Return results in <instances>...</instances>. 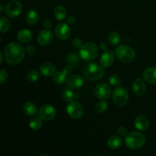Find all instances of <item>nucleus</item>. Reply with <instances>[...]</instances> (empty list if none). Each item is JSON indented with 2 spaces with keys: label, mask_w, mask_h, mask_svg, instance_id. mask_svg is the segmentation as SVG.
<instances>
[{
  "label": "nucleus",
  "mask_w": 156,
  "mask_h": 156,
  "mask_svg": "<svg viewBox=\"0 0 156 156\" xmlns=\"http://www.w3.org/2000/svg\"><path fill=\"white\" fill-rule=\"evenodd\" d=\"M135 127L140 131H146L149 126V119L144 115H139L136 118L134 122Z\"/></svg>",
  "instance_id": "16"
},
{
  "label": "nucleus",
  "mask_w": 156,
  "mask_h": 156,
  "mask_svg": "<svg viewBox=\"0 0 156 156\" xmlns=\"http://www.w3.org/2000/svg\"><path fill=\"white\" fill-rule=\"evenodd\" d=\"M5 12L10 18H17L22 12V5L18 0H12L7 4Z\"/></svg>",
  "instance_id": "8"
},
{
  "label": "nucleus",
  "mask_w": 156,
  "mask_h": 156,
  "mask_svg": "<svg viewBox=\"0 0 156 156\" xmlns=\"http://www.w3.org/2000/svg\"><path fill=\"white\" fill-rule=\"evenodd\" d=\"M26 20L30 25H34L39 21V14L35 9H30L26 14Z\"/></svg>",
  "instance_id": "21"
},
{
  "label": "nucleus",
  "mask_w": 156,
  "mask_h": 156,
  "mask_svg": "<svg viewBox=\"0 0 156 156\" xmlns=\"http://www.w3.org/2000/svg\"><path fill=\"white\" fill-rule=\"evenodd\" d=\"M53 14H54L56 19L59 20V21H61V20H63L64 18H66L67 15V12L66 9L63 6L59 5L55 8L54 11H53Z\"/></svg>",
  "instance_id": "24"
},
{
  "label": "nucleus",
  "mask_w": 156,
  "mask_h": 156,
  "mask_svg": "<svg viewBox=\"0 0 156 156\" xmlns=\"http://www.w3.org/2000/svg\"><path fill=\"white\" fill-rule=\"evenodd\" d=\"M55 33H56V36L59 40L65 41V40L69 38L70 35H71V29H70L68 24L60 23V24H59L56 26Z\"/></svg>",
  "instance_id": "11"
},
{
  "label": "nucleus",
  "mask_w": 156,
  "mask_h": 156,
  "mask_svg": "<svg viewBox=\"0 0 156 156\" xmlns=\"http://www.w3.org/2000/svg\"><path fill=\"white\" fill-rule=\"evenodd\" d=\"M146 143V136L142 133L133 131L126 134L125 143L129 149L136 150L143 147Z\"/></svg>",
  "instance_id": "3"
},
{
  "label": "nucleus",
  "mask_w": 156,
  "mask_h": 156,
  "mask_svg": "<svg viewBox=\"0 0 156 156\" xmlns=\"http://www.w3.org/2000/svg\"><path fill=\"white\" fill-rule=\"evenodd\" d=\"M25 53V49L21 44L11 42L5 47L4 57L8 63L15 66L22 62Z\"/></svg>",
  "instance_id": "1"
},
{
  "label": "nucleus",
  "mask_w": 156,
  "mask_h": 156,
  "mask_svg": "<svg viewBox=\"0 0 156 156\" xmlns=\"http://www.w3.org/2000/svg\"><path fill=\"white\" fill-rule=\"evenodd\" d=\"M66 73L64 71H57L53 74V81L55 84L62 85L66 81Z\"/></svg>",
  "instance_id": "23"
},
{
  "label": "nucleus",
  "mask_w": 156,
  "mask_h": 156,
  "mask_svg": "<svg viewBox=\"0 0 156 156\" xmlns=\"http://www.w3.org/2000/svg\"><path fill=\"white\" fill-rule=\"evenodd\" d=\"M0 8H1V10H0V12H1V13H2V12H3V6H2V5H0Z\"/></svg>",
  "instance_id": "42"
},
{
  "label": "nucleus",
  "mask_w": 156,
  "mask_h": 156,
  "mask_svg": "<svg viewBox=\"0 0 156 156\" xmlns=\"http://www.w3.org/2000/svg\"><path fill=\"white\" fill-rule=\"evenodd\" d=\"M8 73L6 70L5 69H2L1 72H0V80H1V85L5 83L6 80L8 79Z\"/></svg>",
  "instance_id": "33"
},
{
  "label": "nucleus",
  "mask_w": 156,
  "mask_h": 156,
  "mask_svg": "<svg viewBox=\"0 0 156 156\" xmlns=\"http://www.w3.org/2000/svg\"><path fill=\"white\" fill-rule=\"evenodd\" d=\"M32 36H33L32 32L28 29H21L17 34V38L18 41L21 43H24V44L30 42L32 39Z\"/></svg>",
  "instance_id": "19"
},
{
  "label": "nucleus",
  "mask_w": 156,
  "mask_h": 156,
  "mask_svg": "<svg viewBox=\"0 0 156 156\" xmlns=\"http://www.w3.org/2000/svg\"><path fill=\"white\" fill-rule=\"evenodd\" d=\"M143 78L149 84L156 85V68L149 67L146 69L143 72Z\"/></svg>",
  "instance_id": "17"
},
{
  "label": "nucleus",
  "mask_w": 156,
  "mask_h": 156,
  "mask_svg": "<svg viewBox=\"0 0 156 156\" xmlns=\"http://www.w3.org/2000/svg\"><path fill=\"white\" fill-rule=\"evenodd\" d=\"M23 111L28 117H34L37 114L36 105L30 101H27L23 105Z\"/></svg>",
  "instance_id": "20"
},
{
  "label": "nucleus",
  "mask_w": 156,
  "mask_h": 156,
  "mask_svg": "<svg viewBox=\"0 0 156 156\" xmlns=\"http://www.w3.org/2000/svg\"><path fill=\"white\" fill-rule=\"evenodd\" d=\"M100 47H101V49L102 50H104V51L107 50V44H105V43H103V42L101 43Z\"/></svg>",
  "instance_id": "39"
},
{
  "label": "nucleus",
  "mask_w": 156,
  "mask_h": 156,
  "mask_svg": "<svg viewBox=\"0 0 156 156\" xmlns=\"http://www.w3.org/2000/svg\"><path fill=\"white\" fill-rule=\"evenodd\" d=\"M53 40V34L51 30L46 28L38 34L37 41L40 45L47 46L49 45Z\"/></svg>",
  "instance_id": "12"
},
{
  "label": "nucleus",
  "mask_w": 156,
  "mask_h": 156,
  "mask_svg": "<svg viewBox=\"0 0 156 156\" xmlns=\"http://www.w3.org/2000/svg\"><path fill=\"white\" fill-rule=\"evenodd\" d=\"M76 17L75 15H70L67 18V24H74L76 22Z\"/></svg>",
  "instance_id": "37"
},
{
  "label": "nucleus",
  "mask_w": 156,
  "mask_h": 156,
  "mask_svg": "<svg viewBox=\"0 0 156 156\" xmlns=\"http://www.w3.org/2000/svg\"><path fill=\"white\" fill-rule=\"evenodd\" d=\"M40 73L36 70L29 71L27 74V79L30 82H35L39 79Z\"/></svg>",
  "instance_id": "31"
},
{
  "label": "nucleus",
  "mask_w": 156,
  "mask_h": 156,
  "mask_svg": "<svg viewBox=\"0 0 156 156\" xmlns=\"http://www.w3.org/2000/svg\"><path fill=\"white\" fill-rule=\"evenodd\" d=\"M3 53L2 52H0V56H1V59H0V62L2 63V60H3Z\"/></svg>",
  "instance_id": "40"
},
{
  "label": "nucleus",
  "mask_w": 156,
  "mask_h": 156,
  "mask_svg": "<svg viewBox=\"0 0 156 156\" xmlns=\"http://www.w3.org/2000/svg\"><path fill=\"white\" fill-rule=\"evenodd\" d=\"M44 26L45 28L50 29L52 27V21L50 19H46L44 22Z\"/></svg>",
  "instance_id": "38"
},
{
  "label": "nucleus",
  "mask_w": 156,
  "mask_h": 156,
  "mask_svg": "<svg viewBox=\"0 0 156 156\" xmlns=\"http://www.w3.org/2000/svg\"><path fill=\"white\" fill-rule=\"evenodd\" d=\"M73 44L76 47V48H80L82 46V40L79 39V38H76V39H74V41H73Z\"/></svg>",
  "instance_id": "35"
},
{
  "label": "nucleus",
  "mask_w": 156,
  "mask_h": 156,
  "mask_svg": "<svg viewBox=\"0 0 156 156\" xmlns=\"http://www.w3.org/2000/svg\"><path fill=\"white\" fill-rule=\"evenodd\" d=\"M122 143H123V140L121 137L118 136H112L108 140V146L111 149H119L121 146Z\"/></svg>",
  "instance_id": "22"
},
{
  "label": "nucleus",
  "mask_w": 156,
  "mask_h": 156,
  "mask_svg": "<svg viewBox=\"0 0 156 156\" xmlns=\"http://www.w3.org/2000/svg\"><path fill=\"white\" fill-rule=\"evenodd\" d=\"M74 98H76L78 99V98H80V96H79V94H75Z\"/></svg>",
  "instance_id": "41"
},
{
  "label": "nucleus",
  "mask_w": 156,
  "mask_h": 156,
  "mask_svg": "<svg viewBox=\"0 0 156 156\" xmlns=\"http://www.w3.org/2000/svg\"><path fill=\"white\" fill-rule=\"evenodd\" d=\"M66 63L68 65L71 66L72 67H76L79 65V58L77 54L75 53H70L67 56L66 58Z\"/></svg>",
  "instance_id": "25"
},
{
  "label": "nucleus",
  "mask_w": 156,
  "mask_h": 156,
  "mask_svg": "<svg viewBox=\"0 0 156 156\" xmlns=\"http://www.w3.org/2000/svg\"><path fill=\"white\" fill-rule=\"evenodd\" d=\"M115 55L117 59L125 63H129L135 59L136 53L133 48L126 45H120L115 49Z\"/></svg>",
  "instance_id": "5"
},
{
  "label": "nucleus",
  "mask_w": 156,
  "mask_h": 156,
  "mask_svg": "<svg viewBox=\"0 0 156 156\" xmlns=\"http://www.w3.org/2000/svg\"><path fill=\"white\" fill-rule=\"evenodd\" d=\"M113 101L118 106H124L128 101L129 94L127 91L123 87L116 88L113 92Z\"/></svg>",
  "instance_id": "7"
},
{
  "label": "nucleus",
  "mask_w": 156,
  "mask_h": 156,
  "mask_svg": "<svg viewBox=\"0 0 156 156\" xmlns=\"http://www.w3.org/2000/svg\"><path fill=\"white\" fill-rule=\"evenodd\" d=\"M98 55V47L94 43L82 44L79 48V56L83 60L89 62L95 59Z\"/></svg>",
  "instance_id": "4"
},
{
  "label": "nucleus",
  "mask_w": 156,
  "mask_h": 156,
  "mask_svg": "<svg viewBox=\"0 0 156 156\" xmlns=\"http://www.w3.org/2000/svg\"><path fill=\"white\" fill-rule=\"evenodd\" d=\"M114 61V53L112 50H105L101 55V57L100 59L101 65L103 67L108 68L110 67Z\"/></svg>",
  "instance_id": "14"
},
{
  "label": "nucleus",
  "mask_w": 156,
  "mask_h": 156,
  "mask_svg": "<svg viewBox=\"0 0 156 156\" xmlns=\"http://www.w3.org/2000/svg\"><path fill=\"white\" fill-rule=\"evenodd\" d=\"M108 82L113 86H119L120 85H121L122 79L117 75H111L108 79Z\"/></svg>",
  "instance_id": "32"
},
{
  "label": "nucleus",
  "mask_w": 156,
  "mask_h": 156,
  "mask_svg": "<svg viewBox=\"0 0 156 156\" xmlns=\"http://www.w3.org/2000/svg\"><path fill=\"white\" fill-rule=\"evenodd\" d=\"M117 133H118L119 135L123 136L126 135V133H127V129L125 127H123V126H120V127H119L118 129H117Z\"/></svg>",
  "instance_id": "36"
},
{
  "label": "nucleus",
  "mask_w": 156,
  "mask_h": 156,
  "mask_svg": "<svg viewBox=\"0 0 156 156\" xmlns=\"http://www.w3.org/2000/svg\"><path fill=\"white\" fill-rule=\"evenodd\" d=\"M69 88L71 89H79L84 85V79L79 75L69 76L66 80Z\"/></svg>",
  "instance_id": "13"
},
{
  "label": "nucleus",
  "mask_w": 156,
  "mask_h": 156,
  "mask_svg": "<svg viewBox=\"0 0 156 156\" xmlns=\"http://www.w3.org/2000/svg\"><path fill=\"white\" fill-rule=\"evenodd\" d=\"M66 112L71 118L77 120L83 116L84 108L79 102L71 101L68 102V105L66 106Z\"/></svg>",
  "instance_id": "6"
},
{
  "label": "nucleus",
  "mask_w": 156,
  "mask_h": 156,
  "mask_svg": "<svg viewBox=\"0 0 156 156\" xmlns=\"http://www.w3.org/2000/svg\"><path fill=\"white\" fill-rule=\"evenodd\" d=\"M94 95L101 100H106L109 98L111 94V88L106 83H100L94 88Z\"/></svg>",
  "instance_id": "9"
},
{
  "label": "nucleus",
  "mask_w": 156,
  "mask_h": 156,
  "mask_svg": "<svg viewBox=\"0 0 156 156\" xmlns=\"http://www.w3.org/2000/svg\"><path fill=\"white\" fill-rule=\"evenodd\" d=\"M75 94L73 91H72L71 88H64L61 92V96L62 98L63 99L64 101L66 102H69L73 101V98H74Z\"/></svg>",
  "instance_id": "26"
},
{
  "label": "nucleus",
  "mask_w": 156,
  "mask_h": 156,
  "mask_svg": "<svg viewBox=\"0 0 156 156\" xmlns=\"http://www.w3.org/2000/svg\"><path fill=\"white\" fill-rule=\"evenodd\" d=\"M25 52L27 55H34L36 53V48L34 46H27L25 48Z\"/></svg>",
  "instance_id": "34"
},
{
  "label": "nucleus",
  "mask_w": 156,
  "mask_h": 156,
  "mask_svg": "<svg viewBox=\"0 0 156 156\" xmlns=\"http://www.w3.org/2000/svg\"><path fill=\"white\" fill-rule=\"evenodd\" d=\"M108 108V102L105 100H102L101 101L98 102L95 105V110L98 114H103L107 111Z\"/></svg>",
  "instance_id": "30"
},
{
  "label": "nucleus",
  "mask_w": 156,
  "mask_h": 156,
  "mask_svg": "<svg viewBox=\"0 0 156 156\" xmlns=\"http://www.w3.org/2000/svg\"><path fill=\"white\" fill-rule=\"evenodd\" d=\"M84 77L89 81H96L101 79L105 74L103 66L98 65L95 62L88 63L82 69Z\"/></svg>",
  "instance_id": "2"
},
{
  "label": "nucleus",
  "mask_w": 156,
  "mask_h": 156,
  "mask_svg": "<svg viewBox=\"0 0 156 156\" xmlns=\"http://www.w3.org/2000/svg\"><path fill=\"white\" fill-rule=\"evenodd\" d=\"M108 40L110 44L113 46H116L119 44L120 41V36L117 32L112 31L109 33L108 36Z\"/></svg>",
  "instance_id": "27"
},
{
  "label": "nucleus",
  "mask_w": 156,
  "mask_h": 156,
  "mask_svg": "<svg viewBox=\"0 0 156 156\" xmlns=\"http://www.w3.org/2000/svg\"><path fill=\"white\" fill-rule=\"evenodd\" d=\"M133 91L137 96H142L146 91V85L142 79H136L133 83Z\"/></svg>",
  "instance_id": "15"
},
{
  "label": "nucleus",
  "mask_w": 156,
  "mask_h": 156,
  "mask_svg": "<svg viewBox=\"0 0 156 156\" xmlns=\"http://www.w3.org/2000/svg\"><path fill=\"white\" fill-rule=\"evenodd\" d=\"M38 115L44 121H50L56 116V109L50 105H43L38 111Z\"/></svg>",
  "instance_id": "10"
},
{
  "label": "nucleus",
  "mask_w": 156,
  "mask_h": 156,
  "mask_svg": "<svg viewBox=\"0 0 156 156\" xmlns=\"http://www.w3.org/2000/svg\"><path fill=\"white\" fill-rule=\"evenodd\" d=\"M29 126L33 130H38L42 126V119L41 117H34L29 122Z\"/></svg>",
  "instance_id": "28"
},
{
  "label": "nucleus",
  "mask_w": 156,
  "mask_h": 156,
  "mask_svg": "<svg viewBox=\"0 0 156 156\" xmlns=\"http://www.w3.org/2000/svg\"><path fill=\"white\" fill-rule=\"evenodd\" d=\"M0 25H1L0 30H1L2 33H5L10 28V21H9V20L7 18H5L4 16H2L1 21H0Z\"/></svg>",
  "instance_id": "29"
},
{
  "label": "nucleus",
  "mask_w": 156,
  "mask_h": 156,
  "mask_svg": "<svg viewBox=\"0 0 156 156\" xmlns=\"http://www.w3.org/2000/svg\"><path fill=\"white\" fill-rule=\"evenodd\" d=\"M40 72L44 76H53L56 73V66L51 62H44L40 67Z\"/></svg>",
  "instance_id": "18"
}]
</instances>
